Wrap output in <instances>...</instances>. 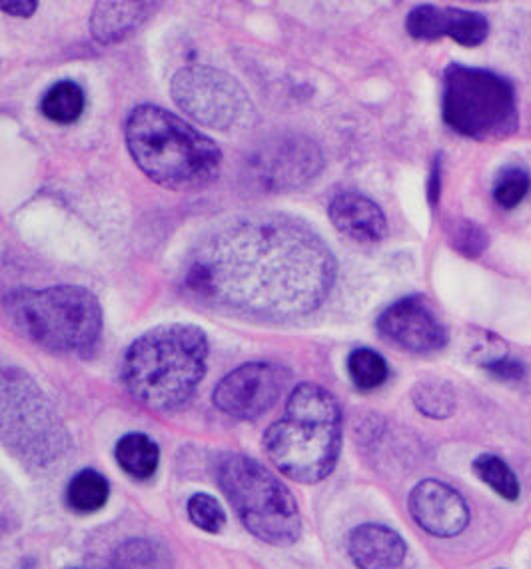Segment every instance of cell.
I'll return each instance as SVG.
<instances>
[{"label":"cell","instance_id":"7402d4cb","mask_svg":"<svg viewBox=\"0 0 531 569\" xmlns=\"http://www.w3.org/2000/svg\"><path fill=\"white\" fill-rule=\"evenodd\" d=\"M348 372L360 390H375L388 378V363L370 348H355L348 358Z\"/></svg>","mask_w":531,"mask_h":569},{"label":"cell","instance_id":"ba28073f","mask_svg":"<svg viewBox=\"0 0 531 569\" xmlns=\"http://www.w3.org/2000/svg\"><path fill=\"white\" fill-rule=\"evenodd\" d=\"M2 423L7 442L29 460H49L64 443V430L29 376L7 370L2 378Z\"/></svg>","mask_w":531,"mask_h":569},{"label":"cell","instance_id":"2e32d148","mask_svg":"<svg viewBox=\"0 0 531 569\" xmlns=\"http://www.w3.org/2000/svg\"><path fill=\"white\" fill-rule=\"evenodd\" d=\"M158 9L157 2H99L92 17V37L102 44H114L142 27Z\"/></svg>","mask_w":531,"mask_h":569},{"label":"cell","instance_id":"30bf717a","mask_svg":"<svg viewBox=\"0 0 531 569\" xmlns=\"http://www.w3.org/2000/svg\"><path fill=\"white\" fill-rule=\"evenodd\" d=\"M285 383L288 372L280 363L248 362L220 380L214 403L237 420H257L280 400Z\"/></svg>","mask_w":531,"mask_h":569},{"label":"cell","instance_id":"ac0fdd59","mask_svg":"<svg viewBox=\"0 0 531 569\" xmlns=\"http://www.w3.org/2000/svg\"><path fill=\"white\" fill-rule=\"evenodd\" d=\"M84 104L87 100L79 84L72 80H62L47 90L44 99L40 102V110L57 124H72L82 117Z\"/></svg>","mask_w":531,"mask_h":569},{"label":"cell","instance_id":"ffe728a7","mask_svg":"<svg viewBox=\"0 0 531 569\" xmlns=\"http://www.w3.org/2000/svg\"><path fill=\"white\" fill-rule=\"evenodd\" d=\"M475 476L488 483L503 500L515 501L520 498V481L512 468L493 453H483L473 460Z\"/></svg>","mask_w":531,"mask_h":569},{"label":"cell","instance_id":"7c38bea8","mask_svg":"<svg viewBox=\"0 0 531 569\" xmlns=\"http://www.w3.org/2000/svg\"><path fill=\"white\" fill-rule=\"evenodd\" d=\"M408 508L413 521L435 538H453L470 521V510L462 496L438 480L420 481L410 493Z\"/></svg>","mask_w":531,"mask_h":569},{"label":"cell","instance_id":"277c9868","mask_svg":"<svg viewBox=\"0 0 531 569\" xmlns=\"http://www.w3.org/2000/svg\"><path fill=\"white\" fill-rule=\"evenodd\" d=\"M342 446V410L318 383H302L290 393L285 412L264 433V450L285 478L315 483L335 468Z\"/></svg>","mask_w":531,"mask_h":569},{"label":"cell","instance_id":"f1b7e54d","mask_svg":"<svg viewBox=\"0 0 531 569\" xmlns=\"http://www.w3.org/2000/svg\"><path fill=\"white\" fill-rule=\"evenodd\" d=\"M72 569H102V568H90V566H87V568H72Z\"/></svg>","mask_w":531,"mask_h":569},{"label":"cell","instance_id":"52a82bcc","mask_svg":"<svg viewBox=\"0 0 531 569\" xmlns=\"http://www.w3.org/2000/svg\"><path fill=\"white\" fill-rule=\"evenodd\" d=\"M443 122L468 138H505L518 130L510 80L492 70L450 64L443 74Z\"/></svg>","mask_w":531,"mask_h":569},{"label":"cell","instance_id":"4316f807","mask_svg":"<svg viewBox=\"0 0 531 569\" xmlns=\"http://www.w3.org/2000/svg\"><path fill=\"white\" fill-rule=\"evenodd\" d=\"M0 7L2 10L7 12V14H12V17H20V19H29L34 14V10L39 7V2H34V0H22V2H7V0H2L0 2Z\"/></svg>","mask_w":531,"mask_h":569},{"label":"cell","instance_id":"484cf974","mask_svg":"<svg viewBox=\"0 0 531 569\" xmlns=\"http://www.w3.org/2000/svg\"><path fill=\"white\" fill-rule=\"evenodd\" d=\"M483 368L492 373V376H495V378H500V380H522L523 376H525V366L520 360L505 358V356H502V358L498 356L493 360L483 362Z\"/></svg>","mask_w":531,"mask_h":569},{"label":"cell","instance_id":"d6986e66","mask_svg":"<svg viewBox=\"0 0 531 569\" xmlns=\"http://www.w3.org/2000/svg\"><path fill=\"white\" fill-rule=\"evenodd\" d=\"M109 493V481L102 473L82 470L70 480L67 488V503L79 513H92L107 503Z\"/></svg>","mask_w":531,"mask_h":569},{"label":"cell","instance_id":"e0dca14e","mask_svg":"<svg viewBox=\"0 0 531 569\" xmlns=\"http://www.w3.org/2000/svg\"><path fill=\"white\" fill-rule=\"evenodd\" d=\"M114 456L120 468L137 480L152 478L157 473L158 461H160V450L154 440H150L147 433L138 432L120 438Z\"/></svg>","mask_w":531,"mask_h":569},{"label":"cell","instance_id":"83f0119b","mask_svg":"<svg viewBox=\"0 0 531 569\" xmlns=\"http://www.w3.org/2000/svg\"><path fill=\"white\" fill-rule=\"evenodd\" d=\"M440 174H442V168H440V157H438L433 162L432 178H430V202L432 204H438V198H440V188H442L440 187L442 184Z\"/></svg>","mask_w":531,"mask_h":569},{"label":"cell","instance_id":"4fadbf2b","mask_svg":"<svg viewBox=\"0 0 531 569\" xmlns=\"http://www.w3.org/2000/svg\"><path fill=\"white\" fill-rule=\"evenodd\" d=\"M410 37L418 40H438L450 37L463 47H478L490 34L488 19L462 9H440L433 4H422L410 10L405 19Z\"/></svg>","mask_w":531,"mask_h":569},{"label":"cell","instance_id":"8fae6325","mask_svg":"<svg viewBox=\"0 0 531 569\" xmlns=\"http://www.w3.org/2000/svg\"><path fill=\"white\" fill-rule=\"evenodd\" d=\"M380 336L402 350L430 353L448 342V330L423 296H405L378 318Z\"/></svg>","mask_w":531,"mask_h":569},{"label":"cell","instance_id":"cb8c5ba5","mask_svg":"<svg viewBox=\"0 0 531 569\" xmlns=\"http://www.w3.org/2000/svg\"><path fill=\"white\" fill-rule=\"evenodd\" d=\"M188 518L190 521L208 533H218L224 528L227 513L222 510L220 501L208 493H194L188 500Z\"/></svg>","mask_w":531,"mask_h":569},{"label":"cell","instance_id":"7a4b0ae2","mask_svg":"<svg viewBox=\"0 0 531 569\" xmlns=\"http://www.w3.org/2000/svg\"><path fill=\"white\" fill-rule=\"evenodd\" d=\"M130 157L158 187L198 190L218 177L222 152L187 120L157 104H140L124 124Z\"/></svg>","mask_w":531,"mask_h":569},{"label":"cell","instance_id":"603a6c76","mask_svg":"<svg viewBox=\"0 0 531 569\" xmlns=\"http://www.w3.org/2000/svg\"><path fill=\"white\" fill-rule=\"evenodd\" d=\"M530 190L531 177L528 170L503 168L493 182V200L505 210H512L530 194Z\"/></svg>","mask_w":531,"mask_h":569},{"label":"cell","instance_id":"44dd1931","mask_svg":"<svg viewBox=\"0 0 531 569\" xmlns=\"http://www.w3.org/2000/svg\"><path fill=\"white\" fill-rule=\"evenodd\" d=\"M412 398L423 416L435 420L450 418L455 410L453 388L443 380H423L413 388Z\"/></svg>","mask_w":531,"mask_h":569},{"label":"cell","instance_id":"5b68a950","mask_svg":"<svg viewBox=\"0 0 531 569\" xmlns=\"http://www.w3.org/2000/svg\"><path fill=\"white\" fill-rule=\"evenodd\" d=\"M4 310L20 335L50 352L87 356L102 332L99 300L80 286L17 290L7 296Z\"/></svg>","mask_w":531,"mask_h":569},{"label":"cell","instance_id":"d4e9b609","mask_svg":"<svg viewBox=\"0 0 531 569\" xmlns=\"http://www.w3.org/2000/svg\"><path fill=\"white\" fill-rule=\"evenodd\" d=\"M450 244L453 246L455 252L468 256V258H475L485 252V248L490 244V238L482 227H478L468 218H462V220H455L450 227Z\"/></svg>","mask_w":531,"mask_h":569},{"label":"cell","instance_id":"9c48e42d","mask_svg":"<svg viewBox=\"0 0 531 569\" xmlns=\"http://www.w3.org/2000/svg\"><path fill=\"white\" fill-rule=\"evenodd\" d=\"M170 89L172 100L188 117L214 130L237 127L250 107L244 87L214 67H184L174 74Z\"/></svg>","mask_w":531,"mask_h":569},{"label":"cell","instance_id":"5bb4252c","mask_svg":"<svg viewBox=\"0 0 531 569\" xmlns=\"http://www.w3.org/2000/svg\"><path fill=\"white\" fill-rule=\"evenodd\" d=\"M328 217L342 234L362 244H374L388 234V220L382 208L358 192H340L332 198Z\"/></svg>","mask_w":531,"mask_h":569},{"label":"cell","instance_id":"9a60e30c","mask_svg":"<svg viewBox=\"0 0 531 569\" xmlns=\"http://www.w3.org/2000/svg\"><path fill=\"white\" fill-rule=\"evenodd\" d=\"M348 551L360 569H398L405 558V541L385 526L364 523L350 533Z\"/></svg>","mask_w":531,"mask_h":569},{"label":"cell","instance_id":"3957f363","mask_svg":"<svg viewBox=\"0 0 531 569\" xmlns=\"http://www.w3.org/2000/svg\"><path fill=\"white\" fill-rule=\"evenodd\" d=\"M207 360L208 338L198 326H158L130 343L122 382L150 410H177L197 392Z\"/></svg>","mask_w":531,"mask_h":569},{"label":"cell","instance_id":"8992f818","mask_svg":"<svg viewBox=\"0 0 531 569\" xmlns=\"http://www.w3.org/2000/svg\"><path fill=\"white\" fill-rule=\"evenodd\" d=\"M218 486L238 518L258 540L290 546L300 538L302 518L294 496L260 461L224 453L217 466Z\"/></svg>","mask_w":531,"mask_h":569},{"label":"cell","instance_id":"6da1fadb","mask_svg":"<svg viewBox=\"0 0 531 569\" xmlns=\"http://www.w3.org/2000/svg\"><path fill=\"white\" fill-rule=\"evenodd\" d=\"M335 258L305 222L282 214L237 218L188 258L184 288L200 302L268 322L312 315L332 292Z\"/></svg>","mask_w":531,"mask_h":569}]
</instances>
